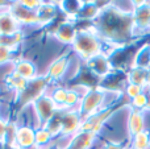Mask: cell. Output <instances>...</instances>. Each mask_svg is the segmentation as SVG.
<instances>
[{
	"instance_id": "cell-26",
	"label": "cell",
	"mask_w": 150,
	"mask_h": 149,
	"mask_svg": "<svg viewBox=\"0 0 150 149\" xmlns=\"http://www.w3.org/2000/svg\"><path fill=\"white\" fill-rule=\"evenodd\" d=\"M11 53H12L11 49L4 48V46H0V65L8 62V61L11 60Z\"/></svg>"
},
{
	"instance_id": "cell-23",
	"label": "cell",
	"mask_w": 150,
	"mask_h": 149,
	"mask_svg": "<svg viewBox=\"0 0 150 149\" xmlns=\"http://www.w3.org/2000/svg\"><path fill=\"white\" fill-rule=\"evenodd\" d=\"M149 145V137L146 132H141V133L136 135L134 137V148L136 149H145Z\"/></svg>"
},
{
	"instance_id": "cell-21",
	"label": "cell",
	"mask_w": 150,
	"mask_h": 149,
	"mask_svg": "<svg viewBox=\"0 0 150 149\" xmlns=\"http://www.w3.org/2000/svg\"><path fill=\"white\" fill-rule=\"evenodd\" d=\"M129 81L132 82L133 84H137V86L142 87L144 84L146 83V81H148V73H146V70H144V69H141V67L134 69V70L129 74Z\"/></svg>"
},
{
	"instance_id": "cell-3",
	"label": "cell",
	"mask_w": 150,
	"mask_h": 149,
	"mask_svg": "<svg viewBox=\"0 0 150 149\" xmlns=\"http://www.w3.org/2000/svg\"><path fill=\"white\" fill-rule=\"evenodd\" d=\"M103 100H104V92L99 89L90 90V91L82 98V100H80V108L78 111H79L83 121H84L86 119L95 115L96 110L101 106Z\"/></svg>"
},
{
	"instance_id": "cell-16",
	"label": "cell",
	"mask_w": 150,
	"mask_h": 149,
	"mask_svg": "<svg viewBox=\"0 0 150 149\" xmlns=\"http://www.w3.org/2000/svg\"><path fill=\"white\" fill-rule=\"evenodd\" d=\"M37 18L40 25H47L52 23V20L55 16V8L52 4H41V7L36 11Z\"/></svg>"
},
{
	"instance_id": "cell-6",
	"label": "cell",
	"mask_w": 150,
	"mask_h": 149,
	"mask_svg": "<svg viewBox=\"0 0 150 149\" xmlns=\"http://www.w3.org/2000/svg\"><path fill=\"white\" fill-rule=\"evenodd\" d=\"M33 106H34V110H36L38 120L42 124V127H45V124L49 121V119L57 111V106L54 104L52 96H47V95H42L38 99H36L33 102Z\"/></svg>"
},
{
	"instance_id": "cell-30",
	"label": "cell",
	"mask_w": 150,
	"mask_h": 149,
	"mask_svg": "<svg viewBox=\"0 0 150 149\" xmlns=\"http://www.w3.org/2000/svg\"><path fill=\"white\" fill-rule=\"evenodd\" d=\"M104 149H122L121 147H119L117 144H108Z\"/></svg>"
},
{
	"instance_id": "cell-29",
	"label": "cell",
	"mask_w": 150,
	"mask_h": 149,
	"mask_svg": "<svg viewBox=\"0 0 150 149\" xmlns=\"http://www.w3.org/2000/svg\"><path fill=\"white\" fill-rule=\"evenodd\" d=\"M7 131H8V123L4 120H0V143H5Z\"/></svg>"
},
{
	"instance_id": "cell-20",
	"label": "cell",
	"mask_w": 150,
	"mask_h": 149,
	"mask_svg": "<svg viewBox=\"0 0 150 149\" xmlns=\"http://www.w3.org/2000/svg\"><path fill=\"white\" fill-rule=\"evenodd\" d=\"M52 137H53L52 133H50L45 127H40V128L36 131V145L44 149V147H46V145L50 143Z\"/></svg>"
},
{
	"instance_id": "cell-24",
	"label": "cell",
	"mask_w": 150,
	"mask_h": 149,
	"mask_svg": "<svg viewBox=\"0 0 150 149\" xmlns=\"http://www.w3.org/2000/svg\"><path fill=\"white\" fill-rule=\"evenodd\" d=\"M82 100V98H80V95L78 94L75 90H69L67 91V98H66V104H65V108H69V107H74L75 104H76L78 102H80Z\"/></svg>"
},
{
	"instance_id": "cell-32",
	"label": "cell",
	"mask_w": 150,
	"mask_h": 149,
	"mask_svg": "<svg viewBox=\"0 0 150 149\" xmlns=\"http://www.w3.org/2000/svg\"><path fill=\"white\" fill-rule=\"evenodd\" d=\"M146 82H148V83H149V86H150V71L148 73V81H146Z\"/></svg>"
},
{
	"instance_id": "cell-12",
	"label": "cell",
	"mask_w": 150,
	"mask_h": 149,
	"mask_svg": "<svg viewBox=\"0 0 150 149\" xmlns=\"http://www.w3.org/2000/svg\"><path fill=\"white\" fill-rule=\"evenodd\" d=\"M88 67L92 71V74H95L96 77H105L109 73L111 65H109L108 60L103 54H100L88 61Z\"/></svg>"
},
{
	"instance_id": "cell-27",
	"label": "cell",
	"mask_w": 150,
	"mask_h": 149,
	"mask_svg": "<svg viewBox=\"0 0 150 149\" xmlns=\"http://www.w3.org/2000/svg\"><path fill=\"white\" fill-rule=\"evenodd\" d=\"M141 91H142V87H141V86H137V84H133V83L129 84V86H128V89H127L128 95H129V96H132L133 99H134L137 95H140Z\"/></svg>"
},
{
	"instance_id": "cell-1",
	"label": "cell",
	"mask_w": 150,
	"mask_h": 149,
	"mask_svg": "<svg viewBox=\"0 0 150 149\" xmlns=\"http://www.w3.org/2000/svg\"><path fill=\"white\" fill-rule=\"evenodd\" d=\"M98 32L112 41H122L134 26V20L120 9H105L98 16Z\"/></svg>"
},
{
	"instance_id": "cell-2",
	"label": "cell",
	"mask_w": 150,
	"mask_h": 149,
	"mask_svg": "<svg viewBox=\"0 0 150 149\" xmlns=\"http://www.w3.org/2000/svg\"><path fill=\"white\" fill-rule=\"evenodd\" d=\"M73 48L75 53H78L80 57L87 61L100 55V42L98 40V36L92 32H76V36H75V40L73 42Z\"/></svg>"
},
{
	"instance_id": "cell-18",
	"label": "cell",
	"mask_w": 150,
	"mask_h": 149,
	"mask_svg": "<svg viewBox=\"0 0 150 149\" xmlns=\"http://www.w3.org/2000/svg\"><path fill=\"white\" fill-rule=\"evenodd\" d=\"M23 41V33L17 32L15 34H0V46L8 48V49H15Z\"/></svg>"
},
{
	"instance_id": "cell-25",
	"label": "cell",
	"mask_w": 150,
	"mask_h": 149,
	"mask_svg": "<svg viewBox=\"0 0 150 149\" xmlns=\"http://www.w3.org/2000/svg\"><path fill=\"white\" fill-rule=\"evenodd\" d=\"M133 104H134L137 108L146 107V106H148V96H146L145 94H142V92H141L140 95H137V96L133 99Z\"/></svg>"
},
{
	"instance_id": "cell-19",
	"label": "cell",
	"mask_w": 150,
	"mask_h": 149,
	"mask_svg": "<svg viewBox=\"0 0 150 149\" xmlns=\"http://www.w3.org/2000/svg\"><path fill=\"white\" fill-rule=\"evenodd\" d=\"M144 129V118L140 112H132L129 118V131L132 135L141 133Z\"/></svg>"
},
{
	"instance_id": "cell-7",
	"label": "cell",
	"mask_w": 150,
	"mask_h": 149,
	"mask_svg": "<svg viewBox=\"0 0 150 149\" xmlns=\"http://www.w3.org/2000/svg\"><path fill=\"white\" fill-rule=\"evenodd\" d=\"M9 11L15 18L17 20L18 24H24V25H33V24H38V18H37L36 11H32L25 8L20 1L11 4Z\"/></svg>"
},
{
	"instance_id": "cell-10",
	"label": "cell",
	"mask_w": 150,
	"mask_h": 149,
	"mask_svg": "<svg viewBox=\"0 0 150 149\" xmlns=\"http://www.w3.org/2000/svg\"><path fill=\"white\" fill-rule=\"evenodd\" d=\"M95 133L87 131H79L73 136V140L69 143L66 149H90L92 145Z\"/></svg>"
},
{
	"instance_id": "cell-4",
	"label": "cell",
	"mask_w": 150,
	"mask_h": 149,
	"mask_svg": "<svg viewBox=\"0 0 150 149\" xmlns=\"http://www.w3.org/2000/svg\"><path fill=\"white\" fill-rule=\"evenodd\" d=\"M47 77H37V78L29 81L26 89L23 92L18 94V104L25 106L28 103H33L36 99H38L40 96H42V92H44L45 87L47 83Z\"/></svg>"
},
{
	"instance_id": "cell-13",
	"label": "cell",
	"mask_w": 150,
	"mask_h": 149,
	"mask_svg": "<svg viewBox=\"0 0 150 149\" xmlns=\"http://www.w3.org/2000/svg\"><path fill=\"white\" fill-rule=\"evenodd\" d=\"M67 66H69V60L67 57L62 55L59 57L58 60H55L54 62L50 65L49 70H47V79L49 81H55V79H59L61 77L65 74V71L67 70Z\"/></svg>"
},
{
	"instance_id": "cell-34",
	"label": "cell",
	"mask_w": 150,
	"mask_h": 149,
	"mask_svg": "<svg viewBox=\"0 0 150 149\" xmlns=\"http://www.w3.org/2000/svg\"><path fill=\"white\" fill-rule=\"evenodd\" d=\"M0 149H1V148H0Z\"/></svg>"
},
{
	"instance_id": "cell-17",
	"label": "cell",
	"mask_w": 150,
	"mask_h": 149,
	"mask_svg": "<svg viewBox=\"0 0 150 149\" xmlns=\"http://www.w3.org/2000/svg\"><path fill=\"white\" fill-rule=\"evenodd\" d=\"M5 82H7V84L11 87V89L16 90L18 94L23 92L24 90L26 89L28 83H29V81H26L25 78H23L21 75H18L16 71H13L12 74H9V75L5 78Z\"/></svg>"
},
{
	"instance_id": "cell-9",
	"label": "cell",
	"mask_w": 150,
	"mask_h": 149,
	"mask_svg": "<svg viewBox=\"0 0 150 149\" xmlns=\"http://www.w3.org/2000/svg\"><path fill=\"white\" fill-rule=\"evenodd\" d=\"M20 32V24L12 15L9 8L0 12V34H15Z\"/></svg>"
},
{
	"instance_id": "cell-8",
	"label": "cell",
	"mask_w": 150,
	"mask_h": 149,
	"mask_svg": "<svg viewBox=\"0 0 150 149\" xmlns=\"http://www.w3.org/2000/svg\"><path fill=\"white\" fill-rule=\"evenodd\" d=\"M36 145V131L30 127H20L16 129L15 147L17 149H29Z\"/></svg>"
},
{
	"instance_id": "cell-14",
	"label": "cell",
	"mask_w": 150,
	"mask_h": 149,
	"mask_svg": "<svg viewBox=\"0 0 150 149\" xmlns=\"http://www.w3.org/2000/svg\"><path fill=\"white\" fill-rule=\"evenodd\" d=\"M13 71H16L18 75H21L23 78H25L26 81H32V79L37 78L34 65L30 62V61H26V60L17 61L16 65H15V70Z\"/></svg>"
},
{
	"instance_id": "cell-28",
	"label": "cell",
	"mask_w": 150,
	"mask_h": 149,
	"mask_svg": "<svg viewBox=\"0 0 150 149\" xmlns=\"http://www.w3.org/2000/svg\"><path fill=\"white\" fill-rule=\"evenodd\" d=\"M21 4L24 5L25 8H28V9H32V11H37L40 7H41L42 3L41 1H37V0H23V1H20Z\"/></svg>"
},
{
	"instance_id": "cell-5",
	"label": "cell",
	"mask_w": 150,
	"mask_h": 149,
	"mask_svg": "<svg viewBox=\"0 0 150 149\" xmlns=\"http://www.w3.org/2000/svg\"><path fill=\"white\" fill-rule=\"evenodd\" d=\"M83 124V119L80 116L79 111L76 110H66L63 111L62 116V127H61V133L65 136H70V135L78 133L80 131V127Z\"/></svg>"
},
{
	"instance_id": "cell-11",
	"label": "cell",
	"mask_w": 150,
	"mask_h": 149,
	"mask_svg": "<svg viewBox=\"0 0 150 149\" xmlns=\"http://www.w3.org/2000/svg\"><path fill=\"white\" fill-rule=\"evenodd\" d=\"M54 34L63 44H73L75 40V36H76V31H75L73 23L65 21V23H61L59 25L57 26Z\"/></svg>"
},
{
	"instance_id": "cell-33",
	"label": "cell",
	"mask_w": 150,
	"mask_h": 149,
	"mask_svg": "<svg viewBox=\"0 0 150 149\" xmlns=\"http://www.w3.org/2000/svg\"><path fill=\"white\" fill-rule=\"evenodd\" d=\"M0 120H1V119H0Z\"/></svg>"
},
{
	"instance_id": "cell-22",
	"label": "cell",
	"mask_w": 150,
	"mask_h": 149,
	"mask_svg": "<svg viewBox=\"0 0 150 149\" xmlns=\"http://www.w3.org/2000/svg\"><path fill=\"white\" fill-rule=\"evenodd\" d=\"M67 91L69 90L66 89H62V87H58V89L54 90L52 95V99L54 102V104L57 106V108H65V104H66V98H67Z\"/></svg>"
},
{
	"instance_id": "cell-31",
	"label": "cell",
	"mask_w": 150,
	"mask_h": 149,
	"mask_svg": "<svg viewBox=\"0 0 150 149\" xmlns=\"http://www.w3.org/2000/svg\"><path fill=\"white\" fill-rule=\"evenodd\" d=\"M11 7V4H8V3H5V1H0V8H9Z\"/></svg>"
},
{
	"instance_id": "cell-15",
	"label": "cell",
	"mask_w": 150,
	"mask_h": 149,
	"mask_svg": "<svg viewBox=\"0 0 150 149\" xmlns=\"http://www.w3.org/2000/svg\"><path fill=\"white\" fill-rule=\"evenodd\" d=\"M133 20H134V26H138L141 29L150 26V5L141 4V7H138V9L136 11Z\"/></svg>"
}]
</instances>
